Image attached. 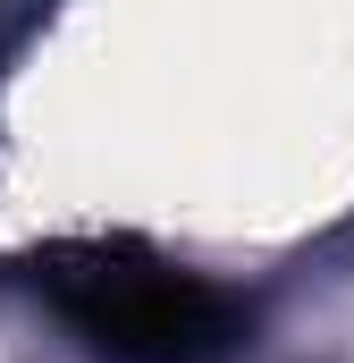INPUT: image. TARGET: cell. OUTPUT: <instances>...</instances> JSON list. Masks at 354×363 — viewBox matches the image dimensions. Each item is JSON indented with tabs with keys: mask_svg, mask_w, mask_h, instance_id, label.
<instances>
[{
	"mask_svg": "<svg viewBox=\"0 0 354 363\" xmlns=\"http://www.w3.org/2000/svg\"><path fill=\"white\" fill-rule=\"evenodd\" d=\"M17 279L110 363H219L245 330V296L211 287L144 237H51L17 254Z\"/></svg>",
	"mask_w": 354,
	"mask_h": 363,
	"instance_id": "1",
	"label": "cell"
}]
</instances>
